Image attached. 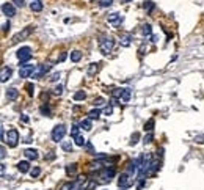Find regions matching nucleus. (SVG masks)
<instances>
[{"mask_svg": "<svg viewBox=\"0 0 204 190\" xmlns=\"http://www.w3.org/2000/svg\"><path fill=\"white\" fill-rule=\"evenodd\" d=\"M138 138H140V134H138V132H135V134L132 135V138H131V144H137Z\"/></svg>", "mask_w": 204, "mask_h": 190, "instance_id": "obj_38", "label": "nucleus"}, {"mask_svg": "<svg viewBox=\"0 0 204 190\" xmlns=\"http://www.w3.org/2000/svg\"><path fill=\"white\" fill-rule=\"evenodd\" d=\"M16 55H17V58H19L21 63H27L32 58V49L29 46H24V47H21L19 50L16 52Z\"/></svg>", "mask_w": 204, "mask_h": 190, "instance_id": "obj_8", "label": "nucleus"}, {"mask_svg": "<svg viewBox=\"0 0 204 190\" xmlns=\"http://www.w3.org/2000/svg\"><path fill=\"white\" fill-rule=\"evenodd\" d=\"M32 32H33V25L25 27V29H24L22 32H19L17 35H14V38L11 39V46H13V44H17L19 41H22V39H25V38H29Z\"/></svg>", "mask_w": 204, "mask_h": 190, "instance_id": "obj_7", "label": "nucleus"}, {"mask_svg": "<svg viewBox=\"0 0 204 190\" xmlns=\"http://www.w3.org/2000/svg\"><path fill=\"white\" fill-rule=\"evenodd\" d=\"M29 6H30V10L35 11V13H39L42 10V2L41 0H29Z\"/></svg>", "mask_w": 204, "mask_h": 190, "instance_id": "obj_15", "label": "nucleus"}, {"mask_svg": "<svg viewBox=\"0 0 204 190\" xmlns=\"http://www.w3.org/2000/svg\"><path fill=\"white\" fill-rule=\"evenodd\" d=\"M141 32H143V35L146 36V38H149V36H152V27L149 24H144L141 27Z\"/></svg>", "mask_w": 204, "mask_h": 190, "instance_id": "obj_20", "label": "nucleus"}, {"mask_svg": "<svg viewBox=\"0 0 204 190\" xmlns=\"http://www.w3.org/2000/svg\"><path fill=\"white\" fill-rule=\"evenodd\" d=\"M113 5V0H99V6L100 8H108Z\"/></svg>", "mask_w": 204, "mask_h": 190, "instance_id": "obj_28", "label": "nucleus"}, {"mask_svg": "<svg viewBox=\"0 0 204 190\" xmlns=\"http://www.w3.org/2000/svg\"><path fill=\"white\" fill-rule=\"evenodd\" d=\"M154 123H155V121L151 118L149 121H148V123L144 124V131H148V132H152V129H154Z\"/></svg>", "mask_w": 204, "mask_h": 190, "instance_id": "obj_29", "label": "nucleus"}, {"mask_svg": "<svg viewBox=\"0 0 204 190\" xmlns=\"http://www.w3.org/2000/svg\"><path fill=\"white\" fill-rule=\"evenodd\" d=\"M66 57H68V53H66V52H63L61 55H60V60H58V61H63V60H66Z\"/></svg>", "mask_w": 204, "mask_h": 190, "instance_id": "obj_44", "label": "nucleus"}, {"mask_svg": "<svg viewBox=\"0 0 204 190\" xmlns=\"http://www.w3.org/2000/svg\"><path fill=\"white\" fill-rule=\"evenodd\" d=\"M61 148H63L64 151L71 152V151H72V143H71V141H61Z\"/></svg>", "mask_w": 204, "mask_h": 190, "instance_id": "obj_30", "label": "nucleus"}, {"mask_svg": "<svg viewBox=\"0 0 204 190\" xmlns=\"http://www.w3.org/2000/svg\"><path fill=\"white\" fill-rule=\"evenodd\" d=\"M113 46H115V41L112 36H107V35H102L99 38V49L104 55H108L110 52L113 50Z\"/></svg>", "mask_w": 204, "mask_h": 190, "instance_id": "obj_1", "label": "nucleus"}, {"mask_svg": "<svg viewBox=\"0 0 204 190\" xmlns=\"http://www.w3.org/2000/svg\"><path fill=\"white\" fill-rule=\"evenodd\" d=\"M104 102H105V101H104V97H96L94 101H93V104H94V107H96V105L99 107V105H102Z\"/></svg>", "mask_w": 204, "mask_h": 190, "instance_id": "obj_39", "label": "nucleus"}, {"mask_svg": "<svg viewBox=\"0 0 204 190\" xmlns=\"http://www.w3.org/2000/svg\"><path fill=\"white\" fill-rule=\"evenodd\" d=\"M79 126H80V129H83V131H91V127H93V124H91V120H90V118L82 120Z\"/></svg>", "mask_w": 204, "mask_h": 190, "instance_id": "obj_19", "label": "nucleus"}, {"mask_svg": "<svg viewBox=\"0 0 204 190\" xmlns=\"http://www.w3.org/2000/svg\"><path fill=\"white\" fill-rule=\"evenodd\" d=\"M2 13H3L6 17H13V16H16V8H14V5H11L10 2H5V3L2 5Z\"/></svg>", "mask_w": 204, "mask_h": 190, "instance_id": "obj_10", "label": "nucleus"}, {"mask_svg": "<svg viewBox=\"0 0 204 190\" xmlns=\"http://www.w3.org/2000/svg\"><path fill=\"white\" fill-rule=\"evenodd\" d=\"M39 112H41V115H44V116H52V112H50V107H49V105H41Z\"/></svg>", "mask_w": 204, "mask_h": 190, "instance_id": "obj_26", "label": "nucleus"}, {"mask_svg": "<svg viewBox=\"0 0 204 190\" xmlns=\"http://www.w3.org/2000/svg\"><path fill=\"white\" fill-rule=\"evenodd\" d=\"M60 77H61V74H60V72H53V74L49 77V80H50V82H58V80H60Z\"/></svg>", "mask_w": 204, "mask_h": 190, "instance_id": "obj_33", "label": "nucleus"}, {"mask_svg": "<svg viewBox=\"0 0 204 190\" xmlns=\"http://www.w3.org/2000/svg\"><path fill=\"white\" fill-rule=\"evenodd\" d=\"M131 94H132V90H131V88H123L121 96L118 97V101L121 102V104H126L129 99H131Z\"/></svg>", "mask_w": 204, "mask_h": 190, "instance_id": "obj_12", "label": "nucleus"}, {"mask_svg": "<svg viewBox=\"0 0 204 190\" xmlns=\"http://www.w3.org/2000/svg\"><path fill=\"white\" fill-rule=\"evenodd\" d=\"M64 135H66V126L64 124H57L55 127L52 129V140L55 143H61L63 138H64Z\"/></svg>", "mask_w": 204, "mask_h": 190, "instance_id": "obj_3", "label": "nucleus"}, {"mask_svg": "<svg viewBox=\"0 0 204 190\" xmlns=\"http://www.w3.org/2000/svg\"><path fill=\"white\" fill-rule=\"evenodd\" d=\"M80 58H82V52H80V50H72V52H71V61L77 63Z\"/></svg>", "mask_w": 204, "mask_h": 190, "instance_id": "obj_22", "label": "nucleus"}, {"mask_svg": "<svg viewBox=\"0 0 204 190\" xmlns=\"http://www.w3.org/2000/svg\"><path fill=\"white\" fill-rule=\"evenodd\" d=\"M104 113H105L107 116H108V115H112V113H113V105H108V107H105Z\"/></svg>", "mask_w": 204, "mask_h": 190, "instance_id": "obj_41", "label": "nucleus"}, {"mask_svg": "<svg viewBox=\"0 0 204 190\" xmlns=\"http://www.w3.org/2000/svg\"><path fill=\"white\" fill-rule=\"evenodd\" d=\"M52 63H44V65H38L35 69V72L32 74V79H41L44 74H47V72L52 69Z\"/></svg>", "mask_w": 204, "mask_h": 190, "instance_id": "obj_5", "label": "nucleus"}, {"mask_svg": "<svg viewBox=\"0 0 204 190\" xmlns=\"http://www.w3.org/2000/svg\"><path fill=\"white\" fill-rule=\"evenodd\" d=\"M99 116H100V110H99V108H93V110L88 112V118L90 120H97Z\"/></svg>", "mask_w": 204, "mask_h": 190, "instance_id": "obj_21", "label": "nucleus"}, {"mask_svg": "<svg viewBox=\"0 0 204 190\" xmlns=\"http://www.w3.org/2000/svg\"><path fill=\"white\" fill-rule=\"evenodd\" d=\"M85 97H87V94H85L83 90H79V91L74 93V101H83Z\"/></svg>", "mask_w": 204, "mask_h": 190, "instance_id": "obj_23", "label": "nucleus"}, {"mask_svg": "<svg viewBox=\"0 0 204 190\" xmlns=\"http://www.w3.org/2000/svg\"><path fill=\"white\" fill-rule=\"evenodd\" d=\"M5 143H6L10 148H16L17 143H19V132H17L16 129H10V131H8V135H6Z\"/></svg>", "mask_w": 204, "mask_h": 190, "instance_id": "obj_6", "label": "nucleus"}, {"mask_svg": "<svg viewBox=\"0 0 204 190\" xmlns=\"http://www.w3.org/2000/svg\"><path fill=\"white\" fill-rule=\"evenodd\" d=\"M11 74H13V69L8 68V66H3L2 68V74H0V80H2V82H6V80L11 79Z\"/></svg>", "mask_w": 204, "mask_h": 190, "instance_id": "obj_14", "label": "nucleus"}, {"mask_svg": "<svg viewBox=\"0 0 204 190\" xmlns=\"http://www.w3.org/2000/svg\"><path fill=\"white\" fill-rule=\"evenodd\" d=\"M25 90H27V93H29L30 96H33V93H35V87H33V83H27V85H25Z\"/></svg>", "mask_w": 204, "mask_h": 190, "instance_id": "obj_36", "label": "nucleus"}, {"mask_svg": "<svg viewBox=\"0 0 204 190\" xmlns=\"http://www.w3.org/2000/svg\"><path fill=\"white\" fill-rule=\"evenodd\" d=\"M36 69V65H30V63H24L19 68V77H32V74Z\"/></svg>", "mask_w": 204, "mask_h": 190, "instance_id": "obj_9", "label": "nucleus"}, {"mask_svg": "<svg viewBox=\"0 0 204 190\" xmlns=\"http://www.w3.org/2000/svg\"><path fill=\"white\" fill-rule=\"evenodd\" d=\"M152 138H154V135H152V132H149V134H148L146 137H144V140H143L144 144H149V143L152 141Z\"/></svg>", "mask_w": 204, "mask_h": 190, "instance_id": "obj_37", "label": "nucleus"}, {"mask_svg": "<svg viewBox=\"0 0 204 190\" xmlns=\"http://www.w3.org/2000/svg\"><path fill=\"white\" fill-rule=\"evenodd\" d=\"M17 170H19L21 173H29L30 171V162L29 160H21L19 164H17Z\"/></svg>", "mask_w": 204, "mask_h": 190, "instance_id": "obj_17", "label": "nucleus"}, {"mask_svg": "<svg viewBox=\"0 0 204 190\" xmlns=\"http://www.w3.org/2000/svg\"><path fill=\"white\" fill-rule=\"evenodd\" d=\"M22 121H24V123H29V116H27V115H22Z\"/></svg>", "mask_w": 204, "mask_h": 190, "instance_id": "obj_45", "label": "nucleus"}, {"mask_svg": "<svg viewBox=\"0 0 204 190\" xmlns=\"http://www.w3.org/2000/svg\"><path fill=\"white\" fill-rule=\"evenodd\" d=\"M132 184H134V175L129 173V171H124V173L119 176V179H118L119 188H127V187H131Z\"/></svg>", "mask_w": 204, "mask_h": 190, "instance_id": "obj_4", "label": "nucleus"}, {"mask_svg": "<svg viewBox=\"0 0 204 190\" xmlns=\"http://www.w3.org/2000/svg\"><path fill=\"white\" fill-rule=\"evenodd\" d=\"M53 94L55 96H61L63 94V85H57L53 88Z\"/></svg>", "mask_w": 204, "mask_h": 190, "instance_id": "obj_32", "label": "nucleus"}, {"mask_svg": "<svg viewBox=\"0 0 204 190\" xmlns=\"http://www.w3.org/2000/svg\"><path fill=\"white\" fill-rule=\"evenodd\" d=\"M10 27H11V24H10V22H5V24H3V27H2V30H3V32H8V30H10Z\"/></svg>", "mask_w": 204, "mask_h": 190, "instance_id": "obj_42", "label": "nucleus"}, {"mask_svg": "<svg viewBox=\"0 0 204 190\" xmlns=\"http://www.w3.org/2000/svg\"><path fill=\"white\" fill-rule=\"evenodd\" d=\"M66 173L69 175V176H74L77 173V164H71V165H68L66 167Z\"/></svg>", "mask_w": 204, "mask_h": 190, "instance_id": "obj_24", "label": "nucleus"}, {"mask_svg": "<svg viewBox=\"0 0 204 190\" xmlns=\"http://www.w3.org/2000/svg\"><path fill=\"white\" fill-rule=\"evenodd\" d=\"M100 65H102L100 61L91 63V65L88 66V69H87V74H88V76H94V74H97V72H99V69H100Z\"/></svg>", "mask_w": 204, "mask_h": 190, "instance_id": "obj_13", "label": "nucleus"}, {"mask_svg": "<svg viewBox=\"0 0 204 190\" xmlns=\"http://www.w3.org/2000/svg\"><path fill=\"white\" fill-rule=\"evenodd\" d=\"M30 175H32V178H38L39 175H41V168H33V170H30Z\"/></svg>", "mask_w": 204, "mask_h": 190, "instance_id": "obj_34", "label": "nucleus"}, {"mask_svg": "<svg viewBox=\"0 0 204 190\" xmlns=\"http://www.w3.org/2000/svg\"><path fill=\"white\" fill-rule=\"evenodd\" d=\"M46 159H47V160H52V159H55V154H53V151H50V154H47V156H46Z\"/></svg>", "mask_w": 204, "mask_h": 190, "instance_id": "obj_43", "label": "nucleus"}, {"mask_svg": "<svg viewBox=\"0 0 204 190\" xmlns=\"http://www.w3.org/2000/svg\"><path fill=\"white\" fill-rule=\"evenodd\" d=\"M79 129H80V126H72V129H71V135H72L74 138H76L77 135H80V134H79Z\"/></svg>", "mask_w": 204, "mask_h": 190, "instance_id": "obj_35", "label": "nucleus"}, {"mask_svg": "<svg viewBox=\"0 0 204 190\" xmlns=\"http://www.w3.org/2000/svg\"><path fill=\"white\" fill-rule=\"evenodd\" d=\"M74 140H76V144H77V146H85V144H87V138L83 137V135H77Z\"/></svg>", "mask_w": 204, "mask_h": 190, "instance_id": "obj_25", "label": "nucleus"}, {"mask_svg": "<svg viewBox=\"0 0 204 190\" xmlns=\"http://www.w3.org/2000/svg\"><path fill=\"white\" fill-rule=\"evenodd\" d=\"M115 173H116V171H115V167H105V168H102L100 171H99V175H97V178L99 179H96L97 181V182L99 184H105V182H110V181H112V178L115 176Z\"/></svg>", "mask_w": 204, "mask_h": 190, "instance_id": "obj_2", "label": "nucleus"}, {"mask_svg": "<svg viewBox=\"0 0 204 190\" xmlns=\"http://www.w3.org/2000/svg\"><path fill=\"white\" fill-rule=\"evenodd\" d=\"M131 39H132V35H126V36H123V41H121V44L124 47H127L129 44H131Z\"/></svg>", "mask_w": 204, "mask_h": 190, "instance_id": "obj_31", "label": "nucleus"}, {"mask_svg": "<svg viewBox=\"0 0 204 190\" xmlns=\"http://www.w3.org/2000/svg\"><path fill=\"white\" fill-rule=\"evenodd\" d=\"M11 2H14V5L19 6V8H22L25 5V0H11Z\"/></svg>", "mask_w": 204, "mask_h": 190, "instance_id": "obj_40", "label": "nucleus"}, {"mask_svg": "<svg viewBox=\"0 0 204 190\" xmlns=\"http://www.w3.org/2000/svg\"><path fill=\"white\" fill-rule=\"evenodd\" d=\"M24 156L27 157V160H36V159H38V151L29 148V149L24 151Z\"/></svg>", "mask_w": 204, "mask_h": 190, "instance_id": "obj_16", "label": "nucleus"}, {"mask_svg": "<svg viewBox=\"0 0 204 190\" xmlns=\"http://www.w3.org/2000/svg\"><path fill=\"white\" fill-rule=\"evenodd\" d=\"M107 21L110 22V24H115V25H119L123 22V16L119 14V13H110L108 16H107Z\"/></svg>", "mask_w": 204, "mask_h": 190, "instance_id": "obj_11", "label": "nucleus"}, {"mask_svg": "<svg viewBox=\"0 0 204 190\" xmlns=\"http://www.w3.org/2000/svg\"><path fill=\"white\" fill-rule=\"evenodd\" d=\"M121 3H127V2H132V0H119Z\"/></svg>", "mask_w": 204, "mask_h": 190, "instance_id": "obj_47", "label": "nucleus"}, {"mask_svg": "<svg viewBox=\"0 0 204 190\" xmlns=\"http://www.w3.org/2000/svg\"><path fill=\"white\" fill-rule=\"evenodd\" d=\"M6 97L10 99V101H16V99L19 97V90H17V88H8Z\"/></svg>", "mask_w": 204, "mask_h": 190, "instance_id": "obj_18", "label": "nucleus"}, {"mask_svg": "<svg viewBox=\"0 0 204 190\" xmlns=\"http://www.w3.org/2000/svg\"><path fill=\"white\" fill-rule=\"evenodd\" d=\"M5 156H6V154H5V148L2 146V159H5Z\"/></svg>", "mask_w": 204, "mask_h": 190, "instance_id": "obj_46", "label": "nucleus"}, {"mask_svg": "<svg viewBox=\"0 0 204 190\" xmlns=\"http://www.w3.org/2000/svg\"><path fill=\"white\" fill-rule=\"evenodd\" d=\"M144 10H146V13L149 14V13H152V10H154V2H151V0H146L144 2Z\"/></svg>", "mask_w": 204, "mask_h": 190, "instance_id": "obj_27", "label": "nucleus"}]
</instances>
